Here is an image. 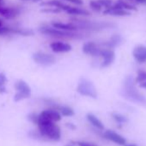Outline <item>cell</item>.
I'll return each instance as SVG.
<instances>
[{
    "mask_svg": "<svg viewBox=\"0 0 146 146\" xmlns=\"http://www.w3.org/2000/svg\"><path fill=\"white\" fill-rule=\"evenodd\" d=\"M39 131L46 138L52 141H58L61 137V130L55 122L48 120L40 115L38 117L37 122Z\"/></svg>",
    "mask_w": 146,
    "mask_h": 146,
    "instance_id": "cell-1",
    "label": "cell"
},
{
    "mask_svg": "<svg viewBox=\"0 0 146 146\" xmlns=\"http://www.w3.org/2000/svg\"><path fill=\"white\" fill-rule=\"evenodd\" d=\"M122 96L133 102L139 103V104H145L146 98L140 94L135 87V79L131 76L126 77L123 84L122 89Z\"/></svg>",
    "mask_w": 146,
    "mask_h": 146,
    "instance_id": "cell-2",
    "label": "cell"
},
{
    "mask_svg": "<svg viewBox=\"0 0 146 146\" xmlns=\"http://www.w3.org/2000/svg\"><path fill=\"white\" fill-rule=\"evenodd\" d=\"M72 23L75 24L78 29L86 31H102L104 29H113L116 25L110 22H92L81 19H72Z\"/></svg>",
    "mask_w": 146,
    "mask_h": 146,
    "instance_id": "cell-3",
    "label": "cell"
},
{
    "mask_svg": "<svg viewBox=\"0 0 146 146\" xmlns=\"http://www.w3.org/2000/svg\"><path fill=\"white\" fill-rule=\"evenodd\" d=\"M39 31L46 35L57 37V38H68V39H79L83 38L82 35H78L74 33V31H65L58 29H55L53 27H41Z\"/></svg>",
    "mask_w": 146,
    "mask_h": 146,
    "instance_id": "cell-4",
    "label": "cell"
},
{
    "mask_svg": "<svg viewBox=\"0 0 146 146\" xmlns=\"http://www.w3.org/2000/svg\"><path fill=\"white\" fill-rule=\"evenodd\" d=\"M77 91L84 96H88L93 99L97 98V90L94 84L87 78H81L77 88Z\"/></svg>",
    "mask_w": 146,
    "mask_h": 146,
    "instance_id": "cell-5",
    "label": "cell"
},
{
    "mask_svg": "<svg viewBox=\"0 0 146 146\" xmlns=\"http://www.w3.org/2000/svg\"><path fill=\"white\" fill-rule=\"evenodd\" d=\"M15 89L17 90V93L14 96V101L16 102L27 99L31 96V89L29 84L23 80L17 81L15 84Z\"/></svg>",
    "mask_w": 146,
    "mask_h": 146,
    "instance_id": "cell-6",
    "label": "cell"
},
{
    "mask_svg": "<svg viewBox=\"0 0 146 146\" xmlns=\"http://www.w3.org/2000/svg\"><path fill=\"white\" fill-rule=\"evenodd\" d=\"M32 58L35 63H37L38 64L43 65V66L52 65L56 61V58L53 55L46 53V52H37L35 53H34Z\"/></svg>",
    "mask_w": 146,
    "mask_h": 146,
    "instance_id": "cell-7",
    "label": "cell"
},
{
    "mask_svg": "<svg viewBox=\"0 0 146 146\" xmlns=\"http://www.w3.org/2000/svg\"><path fill=\"white\" fill-rule=\"evenodd\" d=\"M100 57L102 58V62L101 64L102 68L108 67L113 64L115 59V53L113 49L110 48H102Z\"/></svg>",
    "mask_w": 146,
    "mask_h": 146,
    "instance_id": "cell-8",
    "label": "cell"
},
{
    "mask_svg": "<svg viewBox=\"0 0 146 146\" xmlns=\"http://www.w3.org/2000/svg\"><path fill=\"white\" fill-rule=\"evenodd\" d=\"M104 15H110L113 17H126L130 15V11H127L124 9H122L119 5H118L116 3L114 5H112L109 8H107L103 11Z\"/></svg>",
    "mask_w": 146,
    "mask_h": 146,
    "instance_id": "cell-9",
    "label": "cell"
},
{
    "mask_svg": "<svg viewBox=\"0 0 146 146\" xmlns=\"http://www.w3.org/2000/svg\"><path fill=\"white\" fill-rule=\"evenodd\" d=\"M101 51H102V48L96 42H93V41L87 42L83 46V52L85 54H88L93 57H100Z\"/></svg>",
    "mask_w": 146,
    "mask_h": 146,
    "instance_id": "cell-10",
    "label": "cell"
},
{
    "mask_svg": "<svg viewBox=\"0 0 146 146\" xmlns=\"http://www.w3.org/2000/svg\"><path fill=\"white\" fill-rule=\"evenodd\" d=\"M132 56L137 63H146V46L139 45L134 47L132 51Z\"/></svg>",
    "mask_w": 146,
    "mask_h": 146,
    "instance_id": "cell-11",
    "label": "cell"
},
{
    "mask_svg": "<svg viewBox=\"0 0 146 146\" xmlns=\"http://www.w3.org/2000/svg\"><path fill=\"white\" fill-rule=\"evenodd\" d=\"M103 137H105L106 139L110 140L117 144H119V145H125V142H126L125 137H123L121 135L118 134L117 132H115L112 130L106 131L103 134Z\"/></svg>",
    "mask_w": 146,
    "mask_h": 146,
    "instance_id": "cell-12",
    "label": "cell"
},
{
    "mask_svg": "<svg viewBox=\"0 0 146 146\" xmlns=\"http://www.w3.org/2000/svg\"><path fill=\"white\" fill-rule=\"evenodd\" d=\"M21 13V10L19 8H14V7H8L5 8L4 6L0 7V15L3 16L6 19H14L17 17H18Z\"/></svg>",
    "mask_w": 146,
    "mask_h": 146,
    "instance_id": "cell-13",
    "label": "cell"
},
{
    "mask_svg": "<svg viewBox=\"0 0 146 146\" xmlns=\"http://www.w3.org/2000/svg\"><path fill=\"white\" fill-rule=\"evenodd\" d=\"M50 47L52 49V52H68L70 51H71L72 46L65 42H62V41H55L51 43Z\"/></svg>",
    "mask_w": 146,
    "mask_h": 146,
    "instance_id": "cell-14",
    "label": "cell"
},
{
    "mask_svg": "<svg viewBox=\"0 0 146 146\" xmlns=\"http://www.w3.org/2000/svg\"><path fill=\"white\" fill-rule=\"evenodd\" d=\"M39 115H40L41 117L48 119V120H51V121H53V122H58L61 119V114L58 111V110H55V109H47V110H44L42 111Z\"/></svg>",
    "mask_w": 146,
    "mask_h": 146,
    "instance_id": "cell-15",
    "label": "cell"
},
{
    "mask_svg": "<svg viewBox=\"0 0 146 146\" xmlns=\"http://www.w3.org/2000/svg\"><path fill=\"white\" fill-rule=\"evenodd\" d=\"M121 43H122V37L119 35H117L116 34V35H112L111 38L108 40L102 43L101 45L103 46H105V48L113 49V48H115V47L119 46Z\"/></svg>",
    "mask_w": 146,
    "mask_h": 146,
    "instance_id": "cell-16",
    "label": "cell"
},
{
    "mask_svg": "<svg viewBox=\"0 0 146 146\" xmlns=\"http://www.w3.org/2000/svg\"><path fill=\"white\" fill-rule=\"evenodd\" d=\"M41 5L43 6H50V7H55L59 9L60 11H67L71 6L63 4L61 1H58V0H50V1H46V2H43L41 3Z\"/></svg>",
    "mask_w": 146,
    "mask_h": 146,
    "instance_id": "cell-17",
    "label": "cell"
},
{
    "mask_svg": "<svg viewBox=\"0 0 146 146\" xmlns=\"http://www.w3.org/2000/svg\"><path fill=\"white\" fill-rule=\"evenodd\" d=\"M52 26L55 29H58L65 30V31H76V30H78V28L76 27V25L73 24L72 23H58V22H53V23H52Z\"/></svg>",
    "mask_w": 146,
    "mask_h": 146,
    "instance_id": "cell-18",
    "label": "cell"
},
{
    "mask_svg": "<svg viewBox=\"0 0 146 146\" xmlns=\"http://www.w3.org/2000/svg\"><path fill=\"white\" fill-rule=\"evenodd\" d=\"M87 119L89 120V122H90L94 127H96V128L98 129V130H103V129L105 128L103 123H102L96 115H94L93 113H88V114H87Z\"/></svg>",
    "mask_w": 146,
    "mask_h": 146,
    "instance_id": "cell-19",
    "label": "cell"
},
{
    "mask_svg": "<svg viewBox=\"0 0 146 146\" xmlns=\"http://www.w3.org/2000/svg\"><path fill=\"white\" fill-rule=\"evenodd\" d=\"M66 12L70 15H75V16H85V17L90 16V11H88L84 9L77 8V7H70Z\"/></svg>",
    "mask_w": 146,
    "mask_h": 146,
    "instance_id": "cell-20",
    "label": "cell"
},
{
    "mask_svg": "<svg viewBox=\"0 0 146 146\" xmlns=\"http://www.w3.org/2000/svg\"><path fill=\"white\" fill-rule=\"evenodd\" d=\"M11 34H16L23 36H30L34 35V31L32 29H19V28H11Z\"/></svg>",
    "mask_w": 146,
    "mask_h": 146,
    "instance_id": "cell-21",
    "label": "cell"
},
{
    "mask_svg": "<svg viewBox=\"0 0 146 146\" xmlns=\"http://www.w3.org/2000/svg\"><path fill=\"white\" fill-rule=\"evenodd\" d=\"M59 113L61 115L65 116V117H71L75 114L74 110H73L69 106H61L58 109Z\"/></svg>",
    "mask_w": 146,
    "mask_h": 146,
    "instance_id": "cell-22",
    "label": "cell"
},
{
    "mask_svg": "<svg viewBox=\"0 0 146 146\" xmlns=\"http://www.w3.org/2000/svg\"><path fill=\"white\" fill-rule=\"evenodd\" d=\"M116 4L118 5H119L122 9H124V10H125L127 11H137L136 6H134V5H131V4L124 1V0H118V1L116 2Z\"/></svg>",
    "mask_w": 146,
    "mask_h": 146,
    "instance_id": "cell-23",
    "label": "cell"
},
{
    "mask_svg": "<svg viewBox=\"0 0 146 146\" xmlns=\"http://www.w3.org/2000/svg\"><path fill=\"white\" fill-rule=\"evenodd\" d=\"M7 78L5 73H0V94H4L6 92V87H5V84H6Z\"/></svg>",
    "mask_w": 146,
    "mask_h": 146,
    "instance_id": "cell-24",
    "label": "cell"
},
{
    "mask_svg": "<svg viewBox=\"0 0 146 146\" xmlns=\"http://www.w3.org/2000/svg\"><path fill=\"white\" fill-rule=\"evenodd\" d=\"M112 117L119 124H124V123H126L128 121V119L125 116H124L120 113H113Z\"/></svg>",
    "mask_w": 146,
    "mask_h": 146,
    "instance_id": "cell-25",
    "label": "cell"
},
{
    "mask_svg": "<svg viewBox=\"0 0 146 146\" xmlns=\"http://www.w3.org/2000/svg\"><path fill=\"white\" fill-rule=\"evenodd\" d=\"M145 81H146V70H137V75L136 77L135 83L140 84Z\"/></svg>",
    "mask_w": 146,
    "mask_h": 146,
    "instance_id": "cell-26",
    "label": "cell"
},
{
    "mask_svg": "<svg viewBox=\"0 0 146 146\" xmlns=\"http://www.w3.org/2000/svg\"><path fill=\"white\" fill-rule=\"evenodd\" d=\"M90 6L93 11H95L96 12H100L102 11V6L98 3V1H90Z\"/></svg>",
    "mask_w": 146,
    "mask_h": 146,
    "instance_id": "cell-27",
    "label": "cell"
},
{
    "mask_svg": "<svg viewBox=\"0 0 146 146\" xmlns=\"http://www.w3.org/2000/svg\"><path fill=\"white\" fill-rule=\"evenodd\" d=\"M97 1H98V3L102 7H105L106 9L107 8H109L113 5V1H112V0H97Z\"/></svg>",
    "mask_w": 146,
    "mask_h": 146,
    "instance_id": "cell-28",
    "label": "cell"
},
{
    "mask_svg": "<svg viewBox=\"0 0 146 146\" xmlns=\"http://www.w3.org/2000/svg\"><path fill=\"white\" fill-rule=\"evenodd\" d=\"M38 117H39V115H37L36 113H29L28 115V119L29 121H31L33 124H37V122H38Z\"/></svg>",
    "mask_w": 146,
    "mask_h": 146,
    "instance_id": "cell-29",
    "label": "cell"
},
{
    "mask_svg": "<svg viewBox=\"0 0 146 146\" xmlns=\"http://www.w3.org/2000/svg\"><path fill=\"white\" fill-rule=\"evenodd\" d=\"M11 27H1L0 28V35H7V34H11Z\"/></svg>",
    "mask_w": 146,
    "mask_h": 146,
    "instance_id": "cell-30",
    "label": "cell"
},
{
    "mask_svg": "<svg viewBox=\"0 0 146 146\" xmlns=\"http://www.w3.org/2000/svg\"><path fill=\"white\" fill-rule=\"evenodd\" d=\"M42 12H47V13H58L61 11L58 8H46L41 11Z\"/></svg>",
    "mask_w": 146,
    "mask_h": 146,
    "instance_id": "cell-31",
    "label": "cell"
},
{
    "mask_svg": "<svg viewBox=\"0 0 146 146\" xmlns=\"http://www.w3.org/2000/svg\"><path fill=\"white\" fill-rule=\"evenodd\" d=\"M78 146H97L92 143H89V142H86V141H78Z\"/></svg>",
    "mask_w": 146,
    "mask_h": 146,
    "instance_id": "cell-32",
    "label": "cell"
},
{
    "mask_svg": "<svg viewBox=\"0 0 146 146\" xmlns=\"http://www.w3.org/2000/svg\"><path fill=\"white\" fill-rule=\"evenodd\" d=\"M64 1H68L70 3H72V4L77 5H82L84 4L83 0H64Z\"/></svg>",
    "mask_w": 146,
    "mask_h": 146,
    "instance_id": "cell-33",
    "label": "cell"
},
{
    "mask_svg": "<svg viewBox=\"0 0 146 146\" xmlns=\"http://www.w3.org/2000/svg\"><path fill=\"white\" fill-rule=\"evenodd\" d=\"M66 126H68L69 128H70V129H72V130H75V129L77 128L75 125H73V124H71V123H67V124H66Z\"/></svg>",
    "mask_w": 146,
    "mask_h": 146,
    "instance_id": "cell-34",
    "label": "cell"
},
{
    "mask_svg": "<svg viewBox=\"0 0 146 146\" xmlns=\"http://www.w3.org/2000/svg\"><path fill=\"white\" fill-rule=\"evenodd\" d=\"M134 1L140 5H146V0H134Z\"/></svg>",
    "mask_w": 146,
    "mask_h": 146,
    "instance_id": "cell-35",
    "label": "cell"
},
{
    "mask_svg": "<svg viewBox=\"0 0 146 146\" xmlns=\"http://www.w3.org/2000/svg\"><path fill=\"white\" fill-rule=\"evenodd\" d=\"M4 5H5V3L3 2V0H0V7L4 6Z\"/></svg>",
    "mask_w": 146,
    "mask_h": 146,
    "instance_id": "cell-36",
    "label": "cell"
},
{
    "mask_svg": "<svg viewBox=\"0 0 146 146\" xmlns=\"http://www.w3.org/2000/svg\"><path fill=\"white\" fill-rule=\"evenodd\" d=\"M3 26H4V23H3V21L1 19H0V28L3 27Z\"/></svg>",
    "mask_w": 146,
    "mask_h": 146,
    "instance_id": "cell-37",
    "label": "cell"
},
{
    "mask_svg": "<svg viewBox=\"0 0 146 146\" xmlns=\"http://www.w3.org/2000/svg\"><path fill=\"white\" fill-rule=\"evenodd\" d=\"M23 1H29V0H23ZM30 1H33V2H38V1H40V0H30Z\"/></svg>",
    "mask_w": 146,
    "mask_h": 146,
    "instance_id": "cell-38",
    "label": "cell"
},
{
    "mask_svg": "<svg viewBox=\"0 0 146 146\" xmlns=\"http://www.w3.org/2000/svg\"><path fill=\"white\" fill-rule=\"evenodd\" d=\"M125 146H137L135 144H127V145H125Z\"/></svg>",
    "mask_w": 146,
    "mask_h": 146,
    "instance_id": "cell-39",
    "label": "cell"
},
{
    "mask_svg": "<svg viewBox=\"0 0 146 146\" xmlns=\"http://www.w3.org/2000/svg\"><path fill=\"white\" fill-rule=\"evenodd\" d=\"M67 146H71V145H67Z\"/></svg>",
    "mask_w": 146,
    "mask_h": 146,
    "instance_id": "cell-40",
    "label": "cell"
}]
</instances>
